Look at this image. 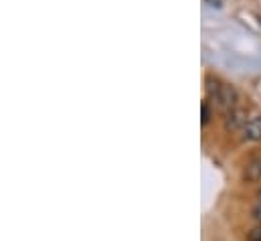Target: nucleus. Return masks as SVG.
<instances>
[{
	"label": "nucleus",
	"mask_w": 261,
	"mask_h": 241,
	"mask_svg": "<svg viewBox=\"0 0 261 241\" xmlns=\"http://www.w3.org/2000/svg\"><path fill=\"white\" fill-rule=\"evenodd\" d=\"M206 93L213 100V104H217L221 110L231 112L233 108H237V89L229 83H219L213 77H206Z\"/></svg>",
	"instance_id": "nucleus-1"
},
{
	"label": "nucleus",
	"mask_w": 261,
	"mask_h": 241,
	"mask_svg": "<svg viewBox=\"0 0 261 241\" xmlns=\"http://www.w3.org/2000/svg\"><path fill=\"white\" fill-rule=\"evenodd\" d=\"M247 112L243 108H233L231 112H227V118H225V128L229 132H243L245 124H247Z\"/></svg>",
	"instance_id": "nucleus-2"
},
{
	"label": "nucleus",
	"mask_w": 261,
	"mask_h": 241,
	"mask_svg": "<svg viewBox=\"0 0 261 241\" xmlns=\"http://www.w3.org/2000/svg\"><path fill=\"white\" fill-rule=\"evenodd\" d=\"M208 120H211V108H208V104L204 102L202 104V124H208Z\"/></svg>",
	"instance_id": "nucleus-6"
},
{
	"label": "nucleus",
	"mask_w": 261,
	"mask_h": 241,
	"mask_svg": "<svg viewBox=\"0 0 261 241\" xmlns=\"http://www.w3.org/2000/svg\"><path fill=\"white\" fill-rule=\"evenodd\" d=\"M241 179L243 182H249V184H255V182H261V156L249 160L241 173Z\"/></svg>",
	"instance_id": "nucleus-4"
},
{
	"label": "nucleus",
	"mask_w": 261,
	"mask_h": 241,
	"mask_svg": "<svg viewBox=\"0 0 261 241\" xmlns=\"http://www.w3.org/2000/svg\"><path fill=\"white\" fill-rule=\"evenodd\" d=\"M257 199H261V188H259V192H257Z\"/></svg>",
	"instance_id": "nucleus-8"
},
{
	"label": "nucleus",
	"mask_w": 261,
	"mask_h": 241,
	"mask_svg": "<svg viewBox=\"0 0 261 241\" xmlns=\"http://www.w3.org/2000/svg\"><path fill=\"white\" fill-rule=\"evenodd\" d=\"M251 241H261V229H255L251 233Z\"/></svg>",
	"instance_id": "nucleus-7"
},
{
	"label": "nucleus",
	"mask_w": 261,
	"mask_h": 241,
	"mask_svg": "<svg viewBox=\"0 0 261 241\" xmlns=\"http://www.w3.org/2000/svg\"><path fill=\"white\" fill-rule=\"evenodd\" d=\"M245 142H261V114L249 118V122L245 124L243 132H241Z\"/></svg>",
	"instance_id": "nucleus-3"
},
{
	"label": "nucleus",
	"mask_w": 261,
	"mask_h": 241,
	"mask_svg": "<svg viewBox=\"0 0 261 241\" xmlns=\"http://www.w3.org/2000/svg\"><path fill=\"white\" fill-rule=\"evenodd\" d=\"M251 215H253V221L261 223V199H257V203L253 205V211H251Z\"/></svg>",
	"instance_id": "nucleus-5"
}]
</instances>
